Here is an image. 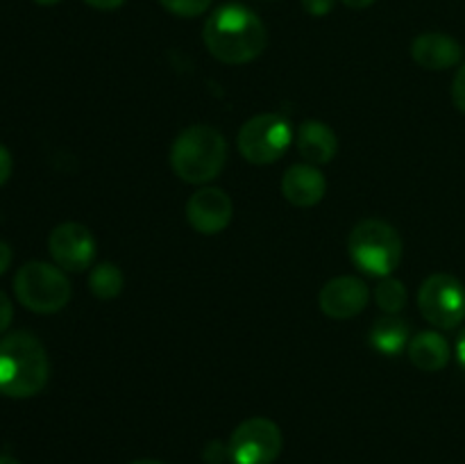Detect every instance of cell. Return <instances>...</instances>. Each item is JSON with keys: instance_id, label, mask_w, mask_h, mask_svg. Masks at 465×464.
<instances>
[{"instance_id": "6da1fadb", "label": "cell", "mask_w": 465, "mask_h": 464, "mask_svg": "<svg viewBox=\"0 0 465 464\" xmlns=\"http://www.w3.org/2000/svg\"><path fill=\"white\" fill-rule=\"evenodd\" d=\"M209 53L223 64H248L268 45V32L262 18L241 3L221 5L203 27Z\"/></svg>"}, {"instance_id": "7a4b0ae2", "label": "cell", "mask_w": 465, "mask_h": 464, "mask_svg": "<svg viewBox=\"0 0 465 464\" xmlns=\"http://www.w3.org/2000/svg\"><path fill=\"white\" fill-rule=\"evenodd\" d=\"M50 376L48 353L32 332L16 330L0 339V394L32 398Z\"/></svg>"}, {"instance_id": "3957f363", "label": "cell", "mask_w": 465, "mask_h": 464, "mask_svg": "<svg viewBox=\"0 0 465 464\" xmlns=\"http://www.w3.org/2000/svg\"><path fill=\"white\" fill-rule=\"evenodd\" d=\"M227 162V141L216 127L195 123L177 135L171 148V166L180 180L204 185L223 171Z\"/></svg>"}, {"instance_id": "277c9868", "label": "cell", "mask_w": 465, "mask_h": 464, "mask_svg": "<svg viewBox=\"0 0 465 464\" xmlns=\"http://www.w3.org/2000/svg\"><path fill=\"white\" fill-rule=\"evenodd\" d=\"M354 267L375 277H389L402 262V239L391 223L363 218L352 227L348 239Z\"/></svg>"}, {"instance_id": "5b68a950", "label": "cell", "mask_w": 465, "mask_h": 464, "mask_svg": "<svg viewBox=\"0 0 465 464\" xmlns=\"http://www.w3.org/2000/svg\"><path fill=\"white\" fill-rule=\"evenodd\" d=\"M14 291L23 308L36 314H54L71 300V282L64 268L48 262H27L14 277Z\"/></svg>"}, {"instance_id": "8992f818", "label": "cell", "mask_w": 465, "mask_h": 464, "mask_svg": "<svg viewBox=\"0 0 465 464\" xmlns=\"http://www.w3.org/2000/svg\"><path fill=\"white\" fill-rule=\"evenodd\" d=\"M293 141L289 118L268 112L248 118L239 130V153L250 164H272L289 150Z\"/></svg>"}, {"instance_id": "52a82bcc", "label": "cell", "mask_w": 465, "mask_h": 464, "mask_svg": "<svg viewBox=\"0 0 465 464\" xmlns=\"http://www.w3.org/2000/svg\"><path fill=\"white\" fill-rule=\"evenodd\" d=\"M420 314L440 330H452L465 321V287L450 273H434L418 291Z\"/></svg>"}, {"instance_id": "ba28073f", "label": "cell", "mask_w": 465, "mask_h": 464, "mask_svg": "<svg viewBox=\"0 0 465 464\" xmlns=\"http://www.w3.org/2000/svg\"><path fill=\"white\" fill-rule=\"evenodd\" d=\"M282 430L275 421L263 417L245 419L232 432L227 455L234 464H272L282 453Z\"/></svg>"}, {"instance_id": "9c48e42d", "label": "cell", "mask_w": 465, "mask_h": 464, "mask_svg": "<svg viewBox=\"0 0 465 464\" xmlns=\"http://www.w3.org/2000/svg\"><path fill=\"white\" fill-rule=\"evenodd\" d=\"M48 250L59 268L82 273L94 264L95 239L82 223H62L50 232Z\"/></svg>"}, {"instance_id": "30bf717a", "label": "cell", "mask_w": 465, "mask_h": 464, "mask_svg": "<svg viewBox=\"0 0 465 464\" xmlns=\"http://www.w3.org/2000/svg\"><path fill=\"white\" fill-rule=\"evenodd\" d=\"M234 217V203L218 187L198 189L186 203V218L200 235H218L225 230Z\"/></svg>"}, {"instance_id": "8fae6325", "label": "cell", "mask_w": 465, "mask_h": 464, "mask_svg": "<svg viewBox=\"0 0 465 464\" xmlns=\"http://www.w3.org/2000/svg\"><path fill=\"white\" fill-rule=\"evenodd\" d=\"M371 300L366 282L354 276H339L327 282L318 296V305L330 318H354Z\"/></svg>"}, {"instance_id": "7c38bea8", "label": "cell", "mask_w": 465, "mask_h": 464, "mask_svg": "<svg viewBox=\"0 0 465 464\" xmlns=\"http://www.w3.org/2000/svg\"><path fill=\"white\" fill-rule=\"evenodd\" d=\"M411 57L427 71H445L463 59V45L443 32H425L411 41Z\"/></svg>"}, {"instance_id": "4fadbf2b", "label": "cell", "mask_w": 465, "mask_h": 464, "mask_svg": "<svg viewBox=\"0 0 465 464\" xmlns=\"http://www.w3.org/2000/svg\"><path fill=\"white\" fill-rule=\"evenodd\" d=\"M282 194L295 207H313L327 194V180L313 164H293L282 177Z\"/></svg>"}, {"instance_id": "5bb4252c", "label": "cell", "mask_w": 465, "mask_h": 464, "mask_svg": "<svg viewBox=\"0 0 465 464\" xmlns=\"http://www.w3.org/2000/svg\"><path fill=\"white\" fill-rule=\"evenodd\" d=\"M298 150L307 164H330L339 153V139L327 123L304 121L298 130Z\"/></svg>"}, {"instance_id": "9a60e30c", "label": "cell", "mask_w": 465, "mask_h": 464, "mask_svg": "<svg viewBox=\"0 0 465 464\" xmlns=\"http://www.w3.org/2000/svg\"><path fill=\"white\" fill-rule=\"evenodd\" d=\"M450 355H452V350H450L448 339L434 330L418 332L409 341V359L420 371H440V368L448 367Z\"/></svg>"}, {"instance_id": "2e32d148", "label": "cell", "mask_w": 465, "mask_h": 464, "mask_svg": "<svg viewBox=\"0 0 465 464\" xmlns=\"http://www.w3.org/2000/svg\"><path fill=\"white\" fill-rule=\"evenodd\" d=\"M409 341H411L409 339V326L398 314H389V317L380 318L371 330V346L384 355L402 353Z\"/></svg>"}, {"instance_id": "e0dca14e", "label": "cell", "mask_w": 465, "mask_h": 464, "mask_svg": "<svg viewBox=\"0 0 465 464\" xmlns=\"http://www.w3.org/2000/svg\"><path fill=\"white\" fill-rule=\"evenodd\" d=\"M123 285H125L123 271L112 262L98 264L89 276L91 291H94V296H98L100 300L116 298V296L123 291Z\"/></svg>"}, {"instance_id": "ac0fdd59", "label": "cell", "mask_w": 465, "mask_h": 464, "mask_svg": "<svg viewBox=\"0 0 465 464\" xmlns=\"http://www.w3.org/2000/svg\"><path fill=\"white\" fill-rule=\"evenodd\" d=\"M407 287L402 280H395V277H381V282L375 289V300L386 314H398L402 312L404 305H407Z\"/></svg>"}, {"instance_id": "d6986e66", "label": "cell", "mask_w": 465, "mask_h": 464, "mask_svg": "<svg viewBox=\"0 0 465 464\" xmlns=\"http://www.w3.org/2000/svg\"><path fill=\"white\" fill-rule=\"evenodd\" d=\"M212 3L213 0H159V5H162L166 12L175 14V16H182V18L200 16V14H204L209 7H212Z\"/></svg>"}, {"instance_id": "ffe728a7", "label": "cell", "mask_w": 465, "mask_h": 464, "mask_svg": "<svg viewBox=\"0 0 465 464\" xmlns=\"http://www.w3.org/2000/svg\"><path fill=\"white\" fill-rule=\"evenodd\" d=\"M452 100L457 105L459 112L465 114V62L461 64V68L457 71L452 82Z\"/></svg>"}, {"instance_id": "44dd1931", "label": "cell", "mask_w": 465, "mask_h": 464, "mask_svg": "<svg viewBox=\"0 0 465 464\" xmlns=\"http://www.w3.org/2000/svg\"><path fill=\"white\" fill-rule=\"evenodd\" d=\"M336 0H302L304 12L312 14V16H327V14L334 9Z\"/></svg>"}, {"instance_id": "7402d4cb", "label": "cell", "mask_w": 465, "mask_h": 464, "mask_svg": "<svg viewBox=\"0 0 465 464\" xmlns=\"http://www.w3.org/2000/svg\"><path fill=\"white\" fill-rule=\"evenodd\" d=\"M12 317H14L12 300L7 298V294H5V291H0V332L7 330L9 323H12Z\"/></svg>"}, {"instance_id": "603a6c76", "label": "cell", "mask_w": 465, "mask_h": 464, "mask_svg": "<svg viewBox=\"0 0 465 464\" xmlns=\"http://www.w3.org/2000/svg\"><path fill=\"white\" fill-rule=\"evenodd\" d=\"M12 176V153L0 144V187L9 180Z\"/></svg>"}, {"instance_id": "cb8c5ba5", "label": "cell", "mask_w": 465, "mask_h": 464, "mask_svg": "<svg viewBox=\"0 0 465 464\" xmlns=\"http://www.w3.org/2000/svg\"><path fill=\"white\" fill-rule=\"evenodd\" d=\"M89 7L103 9V12H112V9H118L125 5V0H84Z\"/></svg>"}, {"instance_id": "d4e9b609", "label": "cell", "mask_w": 465, "mask_h": 464, "mask_svg": "<svg viewBox=\"0 0 465 464\" xmlns=\"http://www.w3.org/2000/svg\"><path fill=\"white\" fill-rule=\"evenodd\" d=\"M9 264H12V248L5 241H0V276L7 271Z\"/></svg>"}, {"instance_id": "484cf974", "label": "cell", "mask_w": 465, "mask_h": 464, "mask_svg": "<svg viewBox=\"0 0 465 464\" xmlns=\"http://www.w3.org/2000/svg\"><path fill=\"white\" fill-rule=\"evenodd\" d=\"M454 353H457V362L461 364V368L465 371V328L461 330V335H459L457 348H454Z\"/></svg>"}, {"instance_id": "4316f807", "label": "cell", "mask_w": 465, "mask_h": 464, "mask_svg": "<svg viewBox=\"0 0 465 464\" xmlns=\"http://www.w3.org/2000/svg\"><path fill=\"white\" fill-rule=\"evenodd\" d=\"M343 5H348L350 9H366L375 5V0H343Z\"/></svg>"}, {"instance_id": "83f0119b", "label": "cell", "mask_w": 465, "mask_h": 464, "mask_svg": "<svg viewBox=\"0 0 465 464\" xmlns=\"http://www.w3.org/2000/svg\"><path fill=\"white\" fill-rule=\"evenodd\" d=\"M0 464H21L18 459H14L12 455H0Z\"/></svg>"}, {"instance_id": "f1b7e54d", "label": "cell", "mask_w": 465, "mask_h": 464, "mask_svg": "<svg viewBox=\"0 0 465 464\" xmlns=\"http://www.w3.org/2000/svg\"><path fill=\"white\" fill-rule=\"evenodd\" d=\"M36 5H44V7H50V5H57L59 0H35Z\"/></svg>"}, {"instance_id": "f546056e", "label": "cell", "mask_w": 465, "mask_h": 464, "mask_svg": "<svg viewBox=\"0 0 465 464\" xmlns=\"http://www.w3.org/2000/svg\"><path fill=\"white\" fill-rule=\"evenodd\" d=\"M130 464H162V462H157V459H134V462Z\"/></svg>"}]
</instances>
